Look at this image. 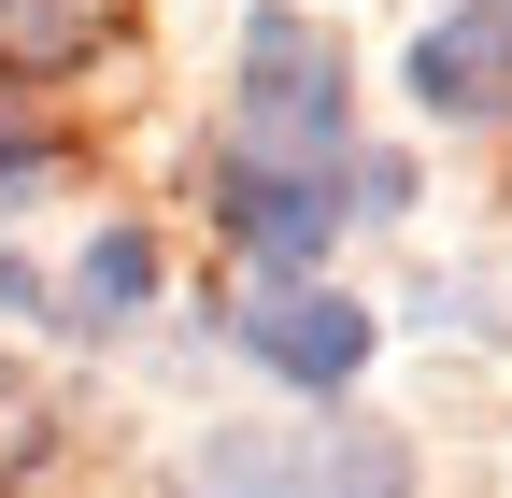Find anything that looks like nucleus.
<instances>
[{"mask_svg": "<svg viewBox=\"0 0 512 498\" xmlns=\"http://www.w3.org/2000/svg\"><path fill=\"white\" fill-rule=\"evenodd\" d=\"M242 171H328L356 157V86H342V29L299 15V0H256L242 15V57H228V143Z\"/></svg>", "mask_w": 512, "mask_h": 498, "instance_id": "f257e3e1", "label": "nucleus"}, {"mask_svg": "<svg viewBox=\"0 0 512 498\" xmlns=\"http://www.w3.org/2000/svg\"><path fill=\"white\" fill-rule=\"evenodd\" d=\"M185 498H413V442L384 413H313V427H214L185 456Z\"/></svg>", "mask_w": 512, "mask_h": 498, "instance_id": "f03ea898", "label": "nucleus"}, {"mask_svg": "<svg viewBox=\"0 0 512 498\" xmlns=\"http://www.w3.org/2000/svg\"><path fill=\"white\" fill-rule=\"evenodd\" d=\"M228 342L271 370V385H299L313 413H328V399H356V370H370V342H384V328L356 314L342 285H256L242 314H228Z\"/></svg>", "mask_w": 512, "mask_h": 498, "instance_id": "7ed1b4c3", "label": "nucleus"}, {"mask_svg": "<svg viewBox=\"0 0 512 498\" xmlns=\"http://www.w3.org/2000/svg\"><path fill=\"white\" fill-rule=\"evenodd\" d=\"M200 200H214V228H228L271 285H313V271H328V242H342L328 171H242V157H200Z\"/></svg>", "mask_w": 512, "mask_h": 498, "instance_id": "20e7f679", "label": "nucleus"}, {"mask_svg": "<svg viewBox=\"0 0 512 498\" xmlns=\"http://www.w3.org/2000/svg\"><path fill=\"white\" fill-rule=\"evenodd\" d=\"M399 86H413L427 129H484V114L512 100V0H456V15H427Z\"/></svg>", "mask_w": 512, "mask_h": 498, "instance_id": "39448f33", "label": "nucleus"}, {"mask_svg": "<svg viewBox=\"0 0 512 498\" xmlns=\"http://www.w3.org/2000/svg\"><path fill=\"white\" fill-rule=\"evenodd\" d=\"M143 299H157V242H143V228H100L86 257H72V285H57V314H43V328H72V342H114L128 314H143Z\"/></svg>", "mask_w": 512, "mask_h": 498, "instance_id": "423d86ee", "label": "nucleus"}, {"mask_svg": "<svg viewBox=\"0 0 512 498\" xmlns=\"http://www.w3.org/2000/svg\"><path fill=\"white\" fill-rule=\"evenodd\" d=\"M29 171H57V129H43V114H15V100H0V185H29Z\"/></svg>", "mask_w": 512, "mask_h": 498, "instance_id": "0eeeda50", "label": "nucleus"}]
</instances>
